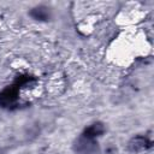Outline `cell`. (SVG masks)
Segmentation results:
<instances>
[{"label": "cell", "mask_w": 154, "mask_h": 154, "mask_svg": "<svg viewBox=\"0 0 154 154\" xmlns=\"http://www.w3.org/2000/svg\"><path fill=\"white\" fill-rule=\"evenodd\" d=\"M45 10H46V8H42V7L36 8V10H35L36 13H32V16H34L36 19H45V18H47V16H48L47 11H45Z\"/></svg>", "instance_id": "cell-1"}]
</instances>
